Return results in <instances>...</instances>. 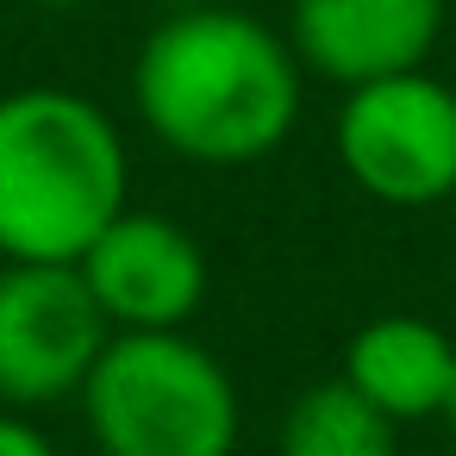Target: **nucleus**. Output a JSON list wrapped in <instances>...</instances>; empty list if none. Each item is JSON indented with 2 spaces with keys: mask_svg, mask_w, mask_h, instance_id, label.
Instances as JSON below:
<instances>
[{
  "mask_svg": "<svg viewBox=\"0 0 456 456\" xmlns=\"http://www.w3.org/2000/svg\"><path fill=\"white\" fill-rule=\"evenodd\" d=\"M132 207L126 138L76 88L0 94V263H82Z\"/></svg>",
  "mask_w": 456,
  "mask_h": 456,
  "instance_id": "obj_2",
  "label": "nucleus"
},
{
  "mask_svg": "<svg viewBox=\"0 0 456 456\" xmlns=\"http://www.w3.org/2000/svg\"><path fill=\"white\" fill-rule=\"evenodd\" d=\"M76 400L101 456H232L244 431L232 369L182 325L113 331Z\"/></svg>",
  "mask_w": 456,
  "mask_h": 456,
  "instance_id": "obj_3",
  "label": "nucleus"
},
{
  "mask_svg": "<svg viewBox=\"0 0 456 456\" xmlns=\"http://www.w3.org/2000/svg\"><path fill=\"white\" fill-rule=\"evenodd\" d=\"M450 207H456V200H450Z\"/></svg>",
  "mask_w": 456,
  "mask_h": 456,
  "instance_id": "obj_14",
  "label": "nucleus"
},
{
  "mask_svg": "<svg viewBox=\"0 0 456 456\" xmlns=\"http://www.w3.org/2000/svg\"><path fill=\"white\" fill-rule=\"evenodd\" d=\"M113 325L76 263L0 269V406L38 412L82 394Z\"/></svg>",
  "mask_w": 456,
  "mask_h": 456,
  "instance_id": "obj_5",
  "label": "nucleus"
},
{
  "mask_svg": "<svg viewBox=\"0 0 456 456\" xmlns=\"http://www.w3.org/2000/svg\"><path fill=\"white\" fill-rule=\"evenodd\" d=\"M394 450H400V425L375 400H362L344 375L306 387L275 437V456H394Z\"/></svg>",
  "mask_w": 456,
  "mask_h": 456,
  "instance_id": "obj_9",
  "label": "nucleus"
},
{
  "mask_svg": "<svg viewBox=\"0 0 456 456\" xmlns=\"http://www.w3.org/2000/svg\"><path fill=\"white\" fill-rule=\"evenodd\" d=\"M306 101V63L288 32L244 7L163 13L132 63V107L144 132L200 169H244L288 144Z\"/></svg>",
  "mask_w": 456,
  "mask_h": 456,
  "instance_id": "obj_1",
  "label": "nucleus"
},
{
  "mask_svg": "<svg viewBox=\"0 0 456 456\" xmlns=\"http://www.w3.org/2000/svg\"><path fill=\"white\" fill-rule=\"evenodd\" d=\"M444 425H450V437H456V381H450V400H444Z\"/></svg>",
  "mask_w": 456,
  "mask_h": 456,
  "instance_id": "obj_12",
  "label": "nucleus"
},
{
  "mask_svg": "<svg viewBox=\"0 0 456 456\" xmlns=\"http://www.w3.org/2000/svg\"><path fill=\"white\" fill-rule=\"evenodd\" d=\"M157 13H188V7H213V0H151Z\"/></svg>",
  "mask_w": 456,
  "mask_h": 456,
  "instance_id": "obj_11",
  "label": "nucleus"
},
{
  "mask_svg": "<svg viewBox=\"0 0 456 456\" xmlns=\"http://www.w3.org/2000/svg\"><path fill=\"white\" fill-rule=\"evenodd\" d=\"M26 7H82V0H26Z\"/></svg>",
  "mask_w": 456,
  "mask_h": 456,
  "instance_id": "obj_13",
  "label": "nucleus"
},
{
  "mask_svg": "<svg viewBox=\"0 0 456 456\" xmlns=\"http://www.w3.org/2000/svg\"><path fill=\"white\" fill-rule=\"evenodd\" d=\"M344 381L394 425L444 419L456 381V338L419 313H381L344 344Z\"/></svg>",
  "mask_w": 456,
  "mask_h": 456,
  "instance_id": "obj_8",
  "label": "nucleus"
},
{
  "mask_svg": "<svg viewBox=\"0 0 456 456\" xmlns=\"http://www.w3.org/2000/svg\"><path fill=\"white\" fill-rule=\"evenodd\" d=\"M113 331H175L207 300V250L169 219L126 207L76 263Z\"/></svg>",
  "mask_w": 456,
  "mask_h": 456,
  "instance_id": "obj_6",
  "label": "nucleus"
},
{
  "mask_svg": "<svg viewBox=\"0 0 456 456\" xmlns=\"http://www.w3.org/2000/svg\"><path fill=\"white\" fill-rule=\"evenodd\" d=\"M0 456H63V450H57L32 419H20V412L7 406V412H0Z\"/></svg>",
  "mask_w": 456,
  "mask_h": 456,
  "instance_id": "obj_10",
  "label": "nucleus"
},
{
  "mask_svg": "<svg viewBox=\"0 0 456 456\" xmlns=\"http://www.w3.org/2000/svg\"><path fill=\"white\" fill-rule=\"evenodd\" d=\"M338 169L381 207L456 200V88L431 69H400L344 88L331 126Z\"/></svg>",
  "mask_w": 456,
  "mask_h": 456,
  "instance_id": "obj_4",
  "label": "nucleus"
},
{
  "mask_svg": "<svg viewBox=\"0 0 456 456\" xmlns=\"http://www.w3.org/2000/svg\"><path fill=\"white\" fill-rule=\"evenodd\" d=\"M450 0H288V45L331 88L425 69Z\"/></svg>",
  "mask_w": 456,
  "mask_h": 456,
  "instance_id": "obj_7",
  "label": "nucleus"
}]
</instances>
